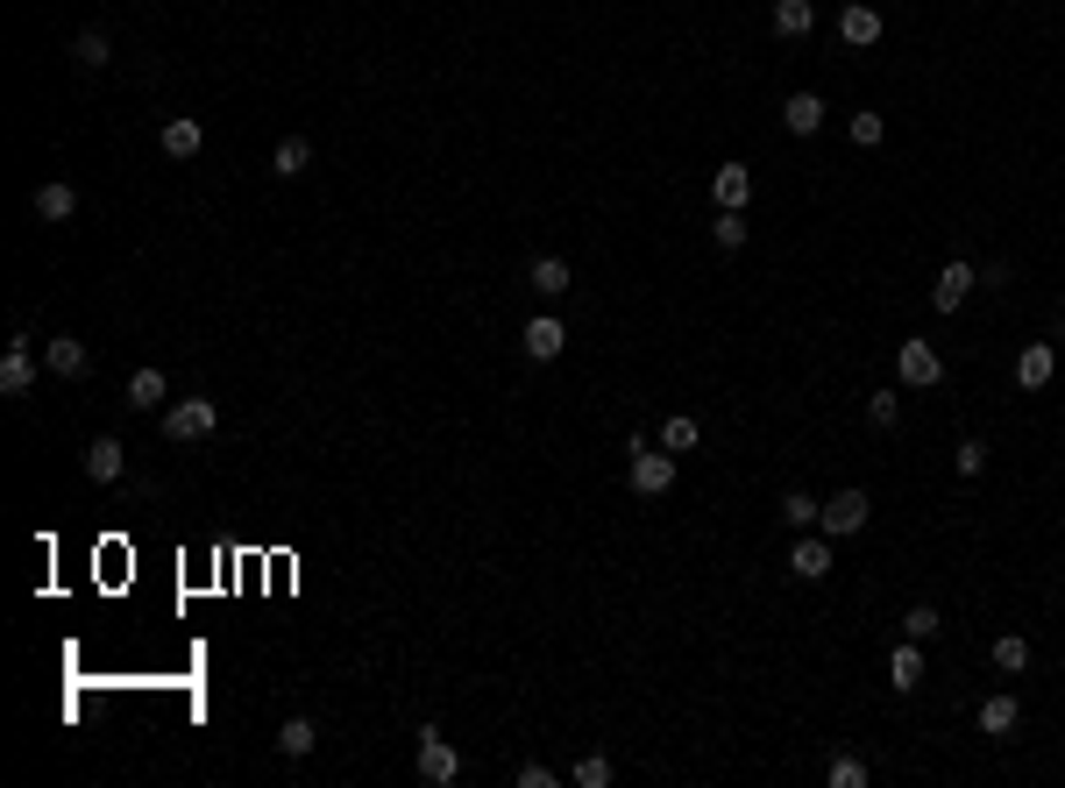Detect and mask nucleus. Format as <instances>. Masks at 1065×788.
I'll use <instances>...</instances> for the list:
<instances>
[{
    "label": "nucleus",
    "mask_w": 1065,
    "mask_h": 788,
    "mask_svg": "<svg viewBox=\"0 0 1065 788\" xmlns=\"http://www.w3.org/2000/svg\"><path fill=\"white\" fill-rule=\"evenodd\" d=\"M163 398H171V384H163V370H135V376H128V405H135V413H157Z\"/></svg>",
    "instance_id": "5701e85b"
},
{
    "label": "nucleus",
    "mask_w": 1065,
    "mask_h": 788,
    "mask_svg": "<svg viewBox=\"0 0 1065 788\" xmlns=\"http://www.w3.org/2000/svg\"><path fill=\"white\" fill-rule=\"evenodd\" d=\"M29 384H36V362H29V335H14V341H8V356H0V391H8V398H22Z\"/></svg>",
    "instance_id": "f8f14e48"
},
{
    "label": "nucleus",
    "mask_w": 1065,
    "mask_h": 788,
    "mask_svg": "<svg viewBox=\"0 0 1065 788\" xmlns=\"http://www.w3.org/2000/svg\"><path fill=\"white\" fill-rule=\"evenodd\" d=\"M1052 376H1058V348L1052 341H1030L1023 356H1016V384H1023V391H1044Z\"/></svg>",
    "instance_id": "9b49d317"
},
{
    "label": "nucleus",
    "mask_w": 1065,
    "mask_h": 788,
    "mask_svg": "<svg viewBox=\"0 0 1065 788\" xmlns=\"http://www.w3.org/2000/svg\"><path fill=\"white\" fill-rule=\"evenodd\" d=\"M973 292H981V270H973V263H944L938 284H931V306H938V313H959Z\"/></svg>",
    "instance_id": "39448f33"
},
{
    "label": "nucleus",
    "mask_w": 1065,
    "mask_h": 788,
    "mask_svg": "<svg viewBox=\"0 0 1065 788\" xmlns=\"http://www.w3.org/2000/svg\"><path fill=\"white\" fill-rule=\"evenodd\" d=\"M214 427H220L214 398H185V405H171V413H163V441H178V448L206 441V434H214Z\"/></svg>",
    "instance_id": "f257e3e1"
},
{
    "label": "nucleus",
    "mask_w": 1065,
    "mask_h": 788,
    "mask_svg": "<svg viewBox=\"0 0 1065 788\" xmlns=\"http://www.w3.org/2000/svg\"><path fill=\"white\" fill-rule=\"evenodd\" d=\"M881 135H888V121H881V114H852V143H860V149H874Z\"/></svg>",
    "instance_id": "72a5a7b5"
},
{
    "label": "nucleus",
    "mask_w": 1065,
    "mask_h": 788,
    "mask_svg": "<svg viewBox=\"0 0 1065 788\" xmlns=\"http://www.w3.org/2000/svg\"><path fill=\"white\" fill-rule=\"evenodd\" d=\"M157 149H163V157H171V164H192V157H200V149H206V128H200V121H192V114H178V121H163Z\"/></svg>",
    "instance_id": "1a4fd4ad"
},
{
    "label": "nucleus",
    "mask_w": 1065,
    "mask_h": 788,
    "mask_svg": "<svg viewBox=\"0 0 1065 788\" xmlns=\"http://www.w3.org/2000/svg\"><path fill=\"white\" fill-rule=\"evenodd\" d=\"M987 654H995V668H1001V675H1023V668H1030V640H1023V632H1001V640L987 646Z\"/></svg>",
    "instance_id": "393cba45"
},
{
    "label": "nucleus",
    "mask_w": 1065,
    "mask_h": 788,
    "mask_svg": "<svg viewBox=\"0 0 1065 788\" xmlns=\"http://www.w3.org/2000/svg\"><path fill=\"white\" fill-rule=\"evenodd\" d=\"M419 781H427V788H447V781H462V753L447 746V739L433 732V724L419 732Z\"/></svg>",
    "instance_id": "f03ea898"
},
{
    "label": "nucleus",
    "mask_w": 1065,
    "mask_h": 788,
    "mask_svg": "<svg viewBox=\"0 0 1065 788\" xmlns=\"http://www.w3.org/2000/svg\"><path fill=\"white\" fill-rule=\"evenodd\" d=\"M703 441V427H696V419H689V413H675V419H661V448L668 454H689V448H696Z\"/></svg>",
    "instance_id": "bb28decb"
},
{
    "label": "nucleus",
    "mask_w": 1065,
    "mask_h": 788,
    "mask_svg": "<svg viewBox=\"0 0 1065 788\" xmlns=\"http://www.w3.org/2000/svg\"><path fill=\"white\" fill-rule=\"evenodd\" d=\"M122 462H128V448L122 441H114V434H100V441L93 448H86V476H93V483H114V476H122Z\"/></svg>",
    "instance_id": "a211bd4d"
},
{
    "label": "nucleus",
    "mask_w": 1065,
    "mask_h": 788,
    "mask_svg": "<svg viewBox=\"0 0 1065 788\" xmlns=\"http://www.w3.org/2000/svg\"><path fill=\"white\" fill-rule=\"evenodd\" d=\"M633 491H639V497H668V491H675V454H668V448H661V454H654V448L633 454Z\"/></svg>",
    "instance_id": "0eeeda50"
},
{
    "label": "nucleus",
    "mask_w": 1065,
    "mask_h": 788,
    "mask_svg": "<svg viewBox=\"0 0 1065 788\" xmlns=\"http://www.w3.org/2000/svg\"><path fill=\"white\" fill-rule=\"evenodd\" d=\"M313 746H320V732H313V718H284V724H277V753H284V761H306Z\"/></svg>",
    "instance_id": "b1692460"
},
{
    "label": "nucleus",
    "mask_w": 1065,
    "mask_h": 788,
    "mask_svg": "<svg viewBox=\"0 0 1065 788\" xmlns=\"http://www.w3.org/2000/svg\"><path fill=\"white\" fill-rule=\"evenodd\" d=\"M547 781H554L547 761H526V767H519V788H547Z\"/></svg>",
    "instance_id": "c9c22d12"
},
{
    "label": "nucleus",
    "mask_w": 1065,
    "mask_h": 788,
    "mask_svg": "<svg viewBox=\"0 0 1065 788\" xmlns=\"http://www.w3.org/2000/svg\"><path fill=\"white\" fill-rule=\"evenodd\" d=\"M895 370H903V384H909V391H931L938 376H944V362H938V348H931V341H903V348H895Z\"/></svg>",
    "instance_id": "20e7f679"
},
{
    "label": "nucleus",
    "mask_w": 1065,
    "mask_h": 788,
    "mask_svg": "<svg viewBox=\"0 0 1065 788\" xmlns=\"http://www.w3.org/2000/svg\"><path fill=\"white\" fill-rule=\"evenodd\" d=\"M43 370L65 376V384H79V376L93 370V356H86V341H79V335H50V341H43Z\"/></svg>",
    "instance_id": "423d86ee"
},
{
    "label": "nucleus",
    "mask_w": 1065,
    "mask_h": 788,
    "mask_svg": "<svg viewBox=\"0 0 1065 788\" xmlns=\"http://www.w3.org/2000/svg\"><path fill=\"white\" fill-rule=\"evenodd\" d=\"M838 36H846L852 50H866V43H881V8H866V0H852V8L838 14Z\"/></svg>",
    "instance_id": "2eb2a0df"
},
{
    "label": "nucleus",
    "mask_w": 1065,
    "mask_h": 788,
    "mask_svg": "<svg viewBox=\"0 0 1065 788\" xmlns=\"http://www.w3.org/2000/svg\"><path fill=\"white\" fill-rule=\"evenodd\" d=\"M71 57H79V71H107V57H114V43L100 36V29H79V43H71Z\"/></svg>",
    "instance_id": "a878e982"
},
{
    "label": "nucleus",
    "mask_w": 1065,
    "mask_h": 788,
    "mask_svg": "<svg viewBox=\"0 0 1065 788\" xmlns=\"http://www.w3.org/2000/svg\"><path fill=\"white\" fill-rule=\"evenodd\" d=\"M270 171H277V178H306L313 171V143H306V135H284L277 157H270Z\"/></svg>",
    "instance_id": "4be33fe9"
},
{
    "label": "nucleus",
    "mask_w": 1065,
    "mask_h": 788,
    "mask_svg": "<svg viewBox=\"0 0 1065 788\" xmlns=\"http://www.w3.org/2000/svg\"><path fill=\"white\" fill-rule=\"evenodd\" d=\"M888 682H895V696L924 689V640H903V646L888 654Z\"/></svg>",
    "instance_id": "4468645a"
},
{
    "label": "nucleus",
    "mask_w": 1065,
    "mask_h": 788,
    "mask_svg": "<svg viewBox=\"0 0 1065 788\" xmlns=\"http://www.w3.org/2000/svg\"><path fill=\"white\" fill-rule=\"evenodd\" d=\"M29 206H36V221H71V214H79V192H71L65 178H50V185L29 192Z\"/></svg>",
    "instance_id": "dca6fc26"
},
{
    "label": "nucleus",
    "mask_w": 1065,
    "mask_h": 788,
    "mask_svg": "<svg viewBox=\"0 0 1065 788\" xmlns=\"http://www.w3.org/2000/svg\"><path fill=\"white\" fill-rule=\"evenodd\" d=\"M526 284H533L540 299H562L568 292V263H562V256H533V263H526Z\"/></svg>",
    "instance_id": "412c9836"
},
{
    "label": "nucleus",
    "mask_w": 1065,
    "mask_h": 788,
    "mask_svg": "<svg viewBox=\"0 0 1065 788\" xmlns=\"http://www.w3.org/2000/svg\"><path fill=\"white\" fill-rule=\"evenodd\" d=\"M817 497H809V491H782V526H796V533H809V526H817Z\"/></svg>",
    "instance_id": "cd10ccee"
},
{
    "label": "nucleus",
    "mask_w": 1065,
    "mask_h": 788,
    "mask_svg": "<svg viewBox=\"0 0 1065 788\" xmlns=\"http://www.w3.org/2000/svg\"><path fill=\"white\" fill-rule=\"evenodd\" d=\"M824 114H831V108H824L817 93H789V100H782V128H789V135H817Z\"/></svg>",
    "instance_id": "f3484780"
},
{
    "label": "nucleus",
    "mask_w": 1065,
    "mask_h": 788,
    "mask_svg": "<svg viewBox=\"0 0 1065 788\" xmlns=\"http://www.w3.org/2000/svg\"><path fill=\"white\" fill-rule=\"evenodd\" d=\"M895 419H903V398H895V391H874V398H866V427H881V434H888Z\"/></svg>",
    "instance_id": "7c9ffc66"
},
{
    "label": "nucleus",
    "mask_w": 1065,
    "mask_h": 788,
    "mask_svg": "<svg viewBox=\"0 0 1065 788\" xmlns=\"http://www.w3.org/2000/svg\"><path fill=\"white\" fill-rule=\"evenodd\" d=\"M952 462H959V476H981V469H987V448H981V441H959Z\"/></svg>",
    "instance_id": "f704fd0d"
},
{
    "label": "nucleus",
    "mask_w": 1065,
    "mask_h": 788,
    "mask_svg": "<svg viewBox=\"0 0 1065 788\" xmlns=\"http://www.w3.org/2000/svg\"><path fill=\"white\" fill-rule=\"evenodd\" d=\"M711 200H717V214H746V200H754V171H746V164L711 171Z\"/></svg>",
    "instance_id": "6e6552de"
},
{
    "label": "nucleus",
    "mask_w": 1065,
    "mask_h": 788,
    "mask_svg": "<svg viewBox=\"0 0 1065 788\" xmlns=\"http://www.w3.org/2000/svg\"><path fill=\"white\" fill-rule=\"evenodd\" d=\"M611 781V761H604V753H582V761H576V788H604Z\"/></svg>",
    "instance_id": "473e14b6"
},
{
    "label": "nucleus",
    "mask_w": 1065,
    "mask_h": 788,
    "mask_svg": "<svg viewBox=\"0 0 1065 788\" xmlns=\"http://www.w3.org/2000/svg\"><path fill=\"white\" fill-rule=\"evenodd\" d=\"M1016 718H1023V703H1016L1009 689H995V696L981 703V732H987V739H1009V732H1016Z\"/></svg>",
    "instance_id": "6ab92c4d"
},
{
    "label": "nucleus",
    "mask_w": 1065,
    "mask_h": 788,
    "mask_svg": "<svg viewBox=\"0 0 1065 788\" xmlns=\"http://www.w3.org/2000/svg\"><path fill=\"white\" fill-rule=\"evenodd\" d=\"M866 519H874V505H866V491H838L831 497V505H824L817 511V526H824V533H831V540H846V533H860V526Z\"/></svg>",
    "instance_id": "7ed1b4c3"
},
{
    "label": "nucleus",
    "mask_w": 1065,
    "mask_h": 788,
    "mask_svg": "<svg viewBox=\"0 0 1065 788\" xmlns=\"http://www.w3.org/2000/svg\"><path fill=\"white\" fill-rule=\"evenodd\" d=\"M789 575H796V583H824V575H831V533L796 540V554H789Z\"/></svg>",
    "instance_id": "9d476101"
},
{
    "label": "nucleus",
    "mask_w": 1065,
    "mask_h": 788,
    "mask_svg": "<svg viewBox=\"0 0 1065 788\" xmlns=\"http://www.w3.org/2000/svg\"><path fill=\"white\" fill-rule=\"evenodd\" d=\"M519 341H526V356H533V362H554V356L568 348V327L554 320V313H540V320H526V335H519Z\"/></svg>",
    "instance_id": "ddd939ff"
},
{
    "label": "nucleus",
    "mask_w": 1065,
    "mask_h": 788,
    "mask_svg": "<svg viewBox=\"0 0 1065 788\" xmlns=\"http://www.w3.org/2000/svg\"><path fill=\"white\" fill-rule=\"evenodd\" d=\"M824 781H831V788H866V761H860V753H831Z\"/></svg>",
    "instance_id": "c756f323"
},
{
    "label": "nucleus",
    "mask_w": 1065,
    "mask_h": 788,
    "mask_svg": "<svg viewBox=\"0 0 1065 788\" xmlns=\"http://www.w3.org/2000/svg\"><path fill=\"white\" fill-rule=\"evenodd\" d=\"M809 29H817V8H809V0H774V36L782 43H803Z\"/></svg>",
    "instance_id": "aec40b11"
},
{
    "label": "nucleus",
    "mask_w": 1065,
    "mask_h": 788,
    "mask_svg": "<svg viewBox=\"0 0 1065 788\" xmlns=\"http://www.w3.org/2000/svg\"><path fill=\"white\" fill-rule=\"evenodd\" d=\"M711 241H717L725 256H732V249H746V214H717V221H711Z\"/></svg>",
    "instance_id": "2f4dec72"
},
{
    "label": "nucleus",
    "mask_w": 1065,
    "mask_h": 788,
    "mask_svg": "<svg viewBox=\"0 0 1065 788\" xmlns=\"http://www.w3.org/2000/svg\"><path fill=\"white\" fill-rule=\"evenodd\" d=\"M938 632H944L938 604H909V611H903V640H938Z\"/></svg>",
    "instance_id": "c85d7f7f"
}]
</instances>
